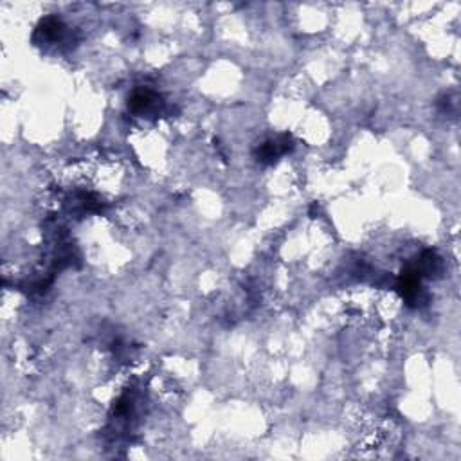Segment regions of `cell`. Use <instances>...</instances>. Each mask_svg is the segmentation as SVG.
<instances>
[{
	"label": "cell",
	"instance_id": "6da1fadb",
	"mask_svg": "<svg viewBox=\"0 0 461 461\" xmlns=\"http://www.w3.org/2000/svg\"><path fill=\"white\" fill-rule=\"evenodd\" d=\"M292 148H294L292 135L283 133V135H280L276 141L263 142L262 146L256 150V159L260 160V162H265V165H272L281 153H287V151L292 150Z\"/></svg>",
	"mask_w": 461,
	"mask_h": 461
},
{
	"label": "cell",
	"instance_id": "7a4b0ae2",
	"mask_svg": "<svg viewBox=\"0 0 461 461\" xmlns=\"http://www.w3.org/2000/svg\"><path fill=\"white\" fill-rule=\"evenodd\" d=\"M420 280L421 274L418 272L417 267H409L408 271H403L400 276L399 281V292L402 294V297L405 301H414L418 299V294H420Z\"/></svg>",
	"mask_w": 461,
	"mask_h": 461
},
{
	"label": "cell",
	"instance_id": "3957f363",
	"mask_svg": "<svg viewBox=\"0 0 461 461\" xmlns=\"http://www.w3.org/2000/svg\"><path fill=\"white\" fill-rule=\"evenodd\" d=\"M63 33H65V26H63L62 20L56 17H47L36 27L35 40L56 42L62 38Z\"/></svg>",
	"mask_w": 461,
	"mask_h": 461
},
{
	"label": "cell",
	"instance_id": "277c9868",
	"mask_svg": "<svg viewBox=\"0 0 461 461\" xmlns=\"http://www.w3.org/2000/svg\"><path fill=\"white\" fill-rule=\"evenodd\" d=\"M159 101H160L159 96H157L156 92H151V90L148 89L135 90L128 101V108L133 112V114H146V112L159 107Z\"/></svg>",
	"mask_w": 461,
	"mask_h": 461
}]
</instances>
